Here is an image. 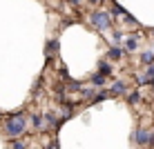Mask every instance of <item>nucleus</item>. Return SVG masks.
<instances>
[{"instance_id":"4468645a","label":"nucleus","mask_w":154,"mask_h":149,"mask_svg":"<svg viewBox=\"0 0 154 149\" xmlns=\"http://www.w3.org/2000/svg\"><path fill=\"white\" fill-rule=\"evenodd\" d=\"M105 98H107V94H105V91H98L96 96H94V103H100V100H105Z\"/></svg>"},{"instance_id":"423d86ee","label":"nucleus","mask_w":154,"mask_h":149,"mask_svg":"<svg viewBox=\"0 0 154 149\" xmlns=\"http://www.w3.org/2000/svg\"><path fill=\"white\" fill-rule=\"evenodd\" d=\"M136 47H139V38H136V36L127 38V42H125V49H127V51H134Z\"/></svg>"},{"instance_id":"f3484780","label":"nucleus","mask_w":154,"mask_h":149,"mask_svg":"<svg viewBox=\"0 0 154 149\" xmlns=\"http://www.w3.org/2000/svg\"><path fill=\"white\" fill-rule=\"evenodd\" d=\"M89 2H92V4H98V2H100V0H89Z\"/></svg>"},{"instance_id":"f8f14e48","label":"nucleus","mask_w":154,"mask_h":149,"mask_svg":"<svg viewBox=\"0 0 154 149\" xmlns=\"http://www.w3.org/2000/svg\"><path fill=\"white\" fill-rule=\"evenodd\" d=\"M56 47H58V42H56V40L47 42V56H54V54H56Z\"/></svg>"},{"instance_id":"39448f33","label":"nucleus","mask_w":154,"mask_h":149,"mask_svg":"<svg viewBox=\"0 0 154 149\" xmlns=\"http://www.w3.org/2000/svg\"><path fill=\"white\" fill-rule=\"evenodd\" d=\"M112 60H121V58L125 56V49H121V47H114V49H109V54H107Z\"/></svg>"},{"instance_id":"dca6fc26","label":"nucleus","mask_w":154,"mask_h":149,"mask_svg":"<svg viewBox=\"0 0 154 149\" xmlns=\"http://www.w3.org/2000/svg\"><path fill=\"white\" fill-rule=\"evenodd\" d=\"M67 2H74V4H78V2H81V0H67Z\"/></svg>"},{"instance_id":"0eeeda50","label":"nucleus","mask_w":154,"mask_h":149,"mask_svg":"<svg viewBox=\"0 0 154 149\" xmlns=\"http://www.w3.org/2000/svg\"><path fill=\"white\" fill-rule=\"evenodd\" d=\"M127 91V87H125V82H114V87H112V94H125Z\"/></svg>"},{"instance_id":"2eb2a0df","label":"nucleus","mask_w":154,"mask_h":149,"mask_svg":"<svg viewBox=\"0 0 154 149\" xmlns=\"http://www.w3.org/2000/svg\"><path fill=\"white\" fill-rule=\"evenodd\" d=\"M123 40V31H114V42H121Z\"/></svg>"},{"instance_id":"6e6552de","label":"nucleus","mask_w":154,"mask_h":149,"mask_svg":"<svg viewBox=\"0 0 154 149\" xmlns=\"http://www.w3.org/2000/svg\"><path fill=\"white\" fill-rule=\"evenodd\" d=\"M98 71L103 73V76H109V73H112V67H109V62H100V65H98Z\"/></svg>"},{"instance_id":"1a4fd4ad","label":"nucleus","mask_w":154,"mask_h":149,"mask_svg":"<svg viewBox=\"0 0 154 149\" xmlns=\"http://www.w3.org/2000/svg\"><path fill=\"white\" fill-rule=\"evenodd\" d=\"M92 82H94V85H96V87H103V85H105V76H103V73H100V71H98V73H96V76H94V78H92Z\"/></svg>"},{"instance_id":"f03ea898","label":"nucleus","mask_w":154,"mask_h":149,"mask_svg":"<svg viewBox=\"0 0 154 149\" xmlns=\"http://www.w3.org/2000/svg\"><path fill=\"white\" fill-rule=\"evenodd\" d=\"M89 20H92V25H94L98 31L109 29V25H112V18H109L107 11H94L92 16H89Z\"/></svg>"},{"instance_id":"6ab92c4d","label":"nucleus","mask_w":154,"mask_h":149,"mask_svg":"<svg viewBox=\"0 0 154 149\" xmlns=\"http://www.w3.org/2000/svg\"><path fill=\"white\" fill-rule=\"evenodd\" d=\"M152 51H154V49H152Z\"/></svg>"},{"instance_id":"9b49d317","label":"nucleus","mask_w":154,"mask_h":149,"mask_svg":"<svg viewBox=\"0 0 154 149\" xmlns=\"http://www.w3.org/2000/svg\"><path fill=\"white\" fill-rule=\"evenodd\" d=\"M141 60L145 62V65H150V62H154V51H145V54L141 56Z\"/></svg>"},{"instance_id":"9d476101","label":"nucleus","mask_w":154,"mask_h":149,"mask_svg":"<svg viewBox=\"0 0 154 149\" xmlns=\"http://www.w3.org/2000/svg\"><path fill=\"white\" fill-rule=\"evenodd\" d=\"M31 125H34L36 129H42V127H45V122H42L40 116H31Z\"/></svg>"},{"instance_id":"ddd939ff","label":"nucleus","mask_w":154,"mask_h":149,"mask_svg":"<svg viewBox=\"0 0 154 149\" xmlns=\"http://www.w3.org/2000/svg\"><path fill=\"white\" fill-rule=\"evenodd\" d=\"M127 100H130V105H136V103L141 100V94H139V91H132V94H130V98H127Z\"/></svg>"},{"instance_id":"20e7f679","label":"nucleus","mask_w":154,"mask_h":149,"mask_svg":"<svg viewBox=\"0 0 154 149\" xmlns=\"http://www.w3.org/2000/svg\"><path fill=\"white\" fill-rule=\"evenodd\" d=\"M154 82V65L150 62L147 65V71L143 73V76H139V85H152Z\"/></svg>"},{"instance_id":"f257e3e1","label":"nucleus","mask_w":154,"mask_h":149,"mask_svg":"<svg viewBox=\"0 0 154 149\" xmlns=\"http://www.w3.org/2000/svg\"><path fill=\"white\" fill-rule=\"evenodd\" d=\"M25 127H27L25 114H14V116H9V118L5 120V131H7V136H20L25 131Z\"/></svg>"},{"instance_id":"a211bd4d","label":"nucleus","mask_w":154,"mask_h":149,"mask_svg":"<svg viewBox=\"0 0 154 149\" xmlns=\"http://www.w3.org/2000/svg\"><path fill=\"white\" fill-rule=\"evenodd\" d=\"M152 36H154V29H152Z\"/></svg>"},{"instance_id":"7ed1b4c3","label":"nucleus","mask_w":154,"mask_h":149,"mask_svg":"<svg viewBox=\"0 0 154 149\" xmlns=\"http://www.w3.org/2000/svg\"><path fill=\"white\" fill-rule=\"evenodd\" d=\"M152 138H154V134L150 129H139L134 134V142H139V145H152V142H154Z\"/></svg>"}]
</instances>
